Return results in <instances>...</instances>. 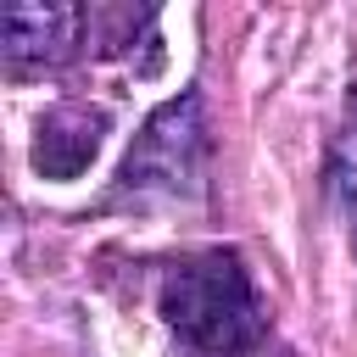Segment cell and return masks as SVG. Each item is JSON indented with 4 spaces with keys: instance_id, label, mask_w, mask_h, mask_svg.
Wrapping results in <instances>:
<instances>
[{
    "instance_id": "3",
    "label": "cell",
    "mask_w": 357,
    "mask_h": 357,
    "mask_svg": "<svg viewBox=\"0 0 357 357\" xmlns=\"http://www.w3.org/2000/svg\"><path fill=\"white\" fill-rule=\"evenodd\" d=\"M89 28L84 6H6L0 33H6V61H67L78 50V33Z\"/></svg>"
},
{
    "instance_id": "4",
    "label": "cell",
    "mask_w": 357,
    "mask_h": 357,
    "mask_svg": "<svg viewBox=\"0 0 357 357\" xmlns=\"http://www.w3.org/2000/svg\"><path fill=\"white\" fill-rule=\"evenodd\" d=\"M329 190L351 223V240H357V84H351V100H346V123H340V139H335V162H329Z\"/></svg>"
},
{
    "instance_id": "2",
    "label": "cell",
    "mask_w": 357,
    "mask_h": 357,
    "mask_svg": "<svg viewBox=\"0 0 357 357\" xmlns=\"http://www.w3.org/2000/svg\"><path fill=\"white\" fill-rule=\"evenodd\" d=\"M206 173V128L201 95H178L156 106L117 173V201H190Z\"/></svg>"
},
{
    "instance_id": "1",
    "label": "cell",
    "mask_w": 357,
    "mask_h": 357,
    "mask_svg": "<svg viewBox=\"0 0 357 357\" xmlns=\"http://www.w3.org/2000/svg\"><path fill=\"white\" fill-rule=\"evenodd\" d=\"M162 318L190 357H245L268 340V307L245 262L223 245L190 251L167 268Z\"/></svg>"
}]
</instances>
